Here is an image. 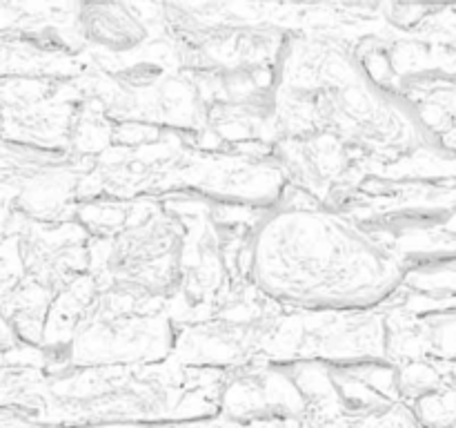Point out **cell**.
Here are the masks:
<instances>
[{"label":"cell","instance_id":"12","mask_svg":"<svg viewBox=\"0 0 456 428\" xmlns=\"http://www.w3.org/2000/svg\"><path fill=\"white\" fill-rule=\"evenodd\" d=\"M363 428H421V424L414 417L412 408L395 406V408H383L370 415Z\"/></svg>","mask_w":456,"mask_h":428},{"label":"cell","instance_id":"9","mask_svg":"<svg viewBox=\"0 0 456 428\" xmlns=\"http://www.w3.org/2000/svg\"><path fill=\"white\" fill-rule=\"evenodd\" d=\"M452 382L450 374H445L435 361L430 359H410L401 366L399 374H396V388L403 397L417 401L423 395L439 391L445 383Z\"/></svg>","mask_w":456,"mask_h":428},{"label":"cell","instance_id":"3","mask_svg":"<svg viewBox=\"0 0 456 428\" xmlns=\"http://www.w3.org/2000/svg\"><path fill=\"white\" fill-rule=\"evenodd\" d=\"M178 254L176 227L165 218H151L116 241L110 272L127 294H159L176 281Z\"/></svg>","mask_w":456,"mask_h":428},{"label":"cell","instance_id":"10","mask_svg":"<svg viewBox=\"0 0 456 428\" xmlns=\"http://www.w3.org/2000/svg\"><path fill=\"white\" fill-rule=\"evenodd\" d=\"M412 413L421 428H456V383L412 401Z\"/></svg>","mask_w":456,"mask_h":428},{"label":"cell","instance_id":"8","mask_svg":"<svg viewBox=\"0 0 456 428\" xmlns=\"http://www.w3.org/2000/svg\"><path fill=\"white\" fill-rule=\"evenodd\" d=\"M408 337L412 343L408 361L430 359L456 366V306L414 321Z\"/></svg>","mask_w":456,"mask_h":428},{"label":"cell","instance_id":"4","mask_svg":"<svg viewBox=\"0 0 456 428\" xmlns=\"http://www.w3.org/2000/svg\"><path fill=\"white\" fill-rule=\"evenodd\" d=\"M223 408L234 422L258 426L267 422H294L307 410V401L292 377L265 373L234 379L223 395Z\"/></svg>","mask_w":456,"mask_h":428},{"label":"cell","instance_id":"1","mask_svg":"<svg viewBox=\"0 0 456 428\" xmlns=\"http://www.w3.org/2000/svg\"><path fill=\"white\" fill-rule=\"evenodd\" d=\"M252 276L274 301L307 310L361 312L395 292L401 266L386 248L334 214L285 210L267 218L254 239Z\"/></svg>","mask_w":456,"mask_h":428},{"label":"cell","instance_id":"5","mask_svg":"<svg viewBox=\"0 0 456 428\" xmlns=\"http://www.w3.org/2000/svg\"><path fill=\"white\" fill-rule=\"evenodd\" d=\"M319 355L330 359H381L390 352V330L379 317H341L321 328Z\"/></svg>","mask_w":456,"mask_h":428},{"label":"cell","instance_id":"2","mask_svg":"<svg viewBox=\"0 0 456 428\" xmlns=\"http://www.w3.org/2000/svg\"><path fill=\"white\" fill-rule=\"evenodd\" d=\"M172 348V333L160 317H87L71 337V361L83 366L156 359Z\"/></svg>","mask_w":456,"mask_h":428},{"label":"cell","instance_id":"11","mask_svg":"<svg viewBox=\"0 0 456 428\" xmlns=\"http://www.w3.org/2000/svg\"><path fill=\"white\" fill-rule=\"evenodd\" d=\"M98 12H101V16H89V21H85L89 22L94 38L102 40V43L116 40L118 45H127L136 40L138 25L132 18L125 16V12H120L118 16H111L114 7H101Z\"/></svg>","mask_w":456,"mask_h":428},{"label":"cell","instance_id":"13","mask_svg":"<svg viewBox=\"0 0 456 428\" xmlns=\"http://www.w3.org/2000/svg\"><path fill=\"white\" fill-rule=\"evenodd\" d=\"M25 373L20 370H7L0 368V408L9 404H16L18 399L27 395L29 391V383L22 377Z\"/></svg>","mask_w":456,"mask_h":428},{"label":"cell","instance_id":"14","mask_svg":"<svg viewBox=\"0 0 456 428\" xmlns=\"http://www.w3.org/2000/svg\"><path fill=\"white\" fill-rule=\"evenodd\" d=\"M18 342H20V339H18L16 330H13L7 315H4V310L0 308V352L13 350V348L18 346Z\"/></svg>","mask_w":456,"mask_h":428},{"label":"cell","instance_id":"15","mask_svg":"<svg viewBox=\"0 0 456 428\" xmlns=\"http://www.w3.org/2000/svg\"><path fill=\"white\" fill-rule=\"evenodd\" d=\"M450 377H452V382L456 383V366H452V370H450Z\"/></svg>","mask_w":456,"mask_h":428},{"label":"cell","instance_id":"6","mask_svg":"<svg viewBox=\"0 0 456 428\" xmlns=\"http://www.w3.org/2000/svg\"><path fill=\"white\" fill-rule=\"evenodd\" d=\"M16 187L12 199L13 210L36 221L56 218L71 194L69 177L45 165L16 172Z\"/></svg>","mask_w":456,"mask_h":428},{"label":"cell","instance_id":"7","mask_svg":"<svg viewBox=\"0 0 456 428\" xmlns=\"http://www.w3.org/2000/svg\"><path fill=\"white\" fill-rule=\"evenodd\" d=\"M252 343V330H240L239 325H212L185 334L181 352L187 361L196 364H236L248 355Z\"/></svg>","mask_w":456,"mask_h":428}]
</instances>
